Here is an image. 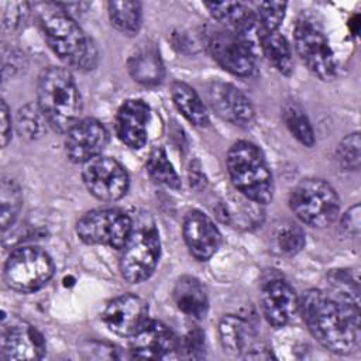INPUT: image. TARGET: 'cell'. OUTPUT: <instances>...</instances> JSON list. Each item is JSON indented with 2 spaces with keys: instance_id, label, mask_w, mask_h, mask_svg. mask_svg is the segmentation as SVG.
<instances>
[{
  "instance_id": "cell-17",
  "label": "cell",
  "mask_w": 361,
  "mask_h": 361,
  "mask_svg": "<svg viewBox=\"0 0 361 361\" xmlns=\"http://www.w3.org/2000/svg\"><path fill=\"white\" fill-rule=\"evenodd\" d=\"M183 238L189 252L199 261H206L216 254L221 243V234L209 216L192 210L183 220Z\"/></svg>"
},
{
  "instance_id": "cell-10",
  "label": "cell",
  "mask_w": 361,
  "mask_h": 361,
  "mask_svg": "<svg viewBox=\"0 0 361 361\" xmlns=\"http://www.w3.org/2000/svg\"><path fill=\"white\" fill-rule=\"evenodd\" d=\"M295 49L307 69L322 80L336 76L337 65L324 34L309 21H299L293 30Z\"/></svg>"
},
{
  "instance_id": "cell-5",
  "label": "cell",
  "mask_w": 361,
  "mask_h": 361,
  "mask_svg": "<svg viewBox=\"0 0 361 361\" xmlns=\"http://www.w3.org/2000/svg\"><path fill=\"white\" fill-rule=\"evenodd\" d=\"M289 204L305 224L323 228L338 217L340 199L330 183L319 178L302 179L290 192Z\"/></svg>"
},
{
  "instance_id": "cell-36",
  "label": "cell",
  "mask_w": 361,
  "mask_h": 361,
  "mask_svg": "<svg viewBox=\"0 0 361 361\" xmlns=\"http://www.w3.org/2000/svg\"><path fill=\"white\" fill-rule=\"evenodd\" d=\"M27 11V4L24 3H6L3 4V27L8 30H14Z\"/></svg>"
},
{
  "instance_id": "cell-30",
  "label": "cell",
  "mask_w": 361,
  "mask_h": 361,
  "mask_svg": "<svg viewBox=\"0 0 361 361\" xmlns=\"http://www.w3.org/2000/svg\"><path fill=\"white\" fill-rule=\"evenodd\" d=\"M283 120L290 134L303 145L314 144V133L305 111L295 103H288L283 107Z\"/></svg>"
},
{
  "instance_id": "cell-18",
  "label": "cell",
  "mask_w": 361,
  "mask_h": 361,
  "mask_svg": "<svg viewBox=\"0 0 361 361\" xmlns=\"http://www.w3.org/2000/svg\"><path fill=\"white\" fill-rule=\"evenodd\" d=\"M261 303L265 319L274 327L288 324L299 307L295 290L282 279H272L264 286Z\"/></svg>"
},
{
  "instance_id": "cell-20",
  "label": "cell",
  "mask_w": 361,
  "mask_h": 361,
  "mask_svg": "<svg viewBox=\"0 0 361 361\" xmlns=\"http://www.w3.org/2000/svg\"><path fill=\"white\" fill-rule=\"evenodd\" d=\"M220 341L224 351L233 355H248L257 348V334L254 327L243 317L227 314L219 324Z\"/></svg>"
},
{
  "instance_id": "cell-31",
  "label": "cell",
  "mask_w": 361,
  "mask_h": 361,
  "mask_svg": "<svg viewBox=\"0 0 361 361\" xmlns=\"http://www.w3.org/2000/svg\"><path fill=\"white\" fill-rule=\"evenodd\" d=\"M285 1H262L257 4L255 13V28L257 34L278 31L286 11Z\"/></svg>"
},
{
  "instance_id": "cell-29",
  "label": "cell",
  "mask_w": 361,
  "mask_h": 361,
  "mask_svg": "<svg viewBox=\"0 0 361 361\" xmlns=\"http://www.w3.org/2000/svg\"><path fill=\"white\" fill-rule=\"evenodd\" d=\"M47 124L48 121L37 103H27L17 113V130L28 140L39 138L45 133Z\"/></svg>"
},
{
  "instance_id": "cell-22",
  "label": "cell",
  "mask_w": 361,
  "mask_h": 361,
  "mask_svg": "<svg viewBox=\"0 0 361 361\" xmlns=\"http://www.w3.org/2000/svg\"><path fill=\"white\" fill-rule=\"evenodd\" d=\"M130 75L141 85L157 86L164 79V65L158 49L152 44H142L128 59Z\"/></svg>"
},
{
  "instance_id": "cell-38",
  "label": "cell",
  "mask_w": 361,
  "mask_h": 361,
  "mask_svg": "<svg viewBox=\"0 0 361 361\" xmlns=\"http://www.w3.org/2000/svg\"><path fill=\"white\" fill-rule=\"evenodd\" d=\"M0 113H1V147H6L11 138V117L8 113V107L4 100L0 103Z\"/></svg>"
},
{
  "instance_id": "cell-16",
  "label": "cell",
  "mask_w": 361,
  "mask_h": 361,
  "mask_svg": "<svg viewBox=\"0 0 361 361\" xmlns=\"http://www.w3.org/2000/svg\"><path fill=\"white\" fill-rule=\"evenodd\" d=\"M102 319L111 333L130 337L148 319V306L141 298L126 293L106 305Z\"/></svg>"
},
{
  "instance_id": "cell-25",
  "label": "cell",
  "mask_w": 361,
  "mask_h": 361,
  "mask_svg": "<svg viewBox=\"0 0 361 361\" xmlns=\"http://www.w3.org/2000/svg\"><path fill=\"white\" fill-rule=\"evenodd\" d=\"M259 45L267 59L282 75H290L293 69L292 51L286 38L279 31H269L258 34Z\"/></svg>"
},
{
  "instance_id": "cell-24",
  "label": "cell",
  "mask_w": 361,
  "mask_h": 361,
  "mask_svg": "<svg viewBox=\"0 0 361 361\" xmlns=\"http://www.w3.org/2000/svg\"><path fill=\"white\" fill-rule=\"evenodd\" d=\"M171 96L176 109L189 123L197 127H204L209 124V113L204 103L195 92V89L188 83L173 82L171 87Z\"/></svg>"
},
{
  "instance_id": "cell-34",
  "label": "cell",
  "mask_w": 361,
  "mask_h": 361,
  "mask_svg": "<svg viewBox=\"0 0 361 361\" xmlns=\"http://www.w3.org/2000/svg\"><path fill=\"white\" fill-rule=\"evenodd\" d=\"M361 142L360 134L353 133L345 135L337 147V157L340 164L348 171H358L361 162Z\"/></svg>"
},
{
  "instance_id": "cell-8",
  "label": "cell",
  "mask_w": 361,
  "mask_h": 361,
  "mask_svg": "<svg viewBox=\"0 0 361 361\" xmlns=\"http://www.w3.org/2000/svg\"><path fill=\"white\" fill-rule=\"evenodd\" d=\"M133 231L128 214L118 209H96L82 216L76 224L78 237L93 245L123 248Z\"/></svg>"
},
{
  "instance_id": "cell-9",
  "label": "cell",
  "mask_w": 361,
  "mask_h": 361,
  "mask_svg": "<svg viewBox=\"0 0 361 361\" xmlns=\"http://www.w3.org/2000/svg\"><path fill=\"white\" fill-rule=\"evenodd\" d=\"M207 49L212 58L233 75L251 76L255 69V56L244 35L223 27L213 28L207 34Z\"/></svg>"
},
{
  "instance_id": "cell-6",
  "label": "cell",
  "mask_w": 361,
  "mask_h": 361,
  "mask_svg": "<svg viewBox=\"0 0 361 361\" xmlns=\"http://www.w3.org/2000/svg\"><path fill=\"white\" fill-rule=\"evenodd\" d=\"M123 248L120 258L123 278L131 283L148 279L161 254V241L155 226L147 221L133 226V231Z\"/></svg>"
},
{
  "instance_id": "cell-26",
  "label": "cell",
  "mask_w": 361,
  "mask_h": 361,
  "mask_svg": "<svg viewBox=\"0 0 361 361\" xmlns=\"http://www.w3.org/2000/svg\"><path fill=\"white\" fill-rule=\"evenodd\" d=\"M111 24L124 34H135L141 25V4L138 1H110Z\"/></svg>"
},
{
  "instance_id": "cell-21",
  "label": "cell",
  "mask_w": 361,
  "mask_h": 361,
  "mask_svg": "<svg viewBox=\"0 0 361 361\" xmlns=\"http://www.w3.org/2000/svg\"><path fill=\"white\" fill-rule=\"evenodd\" d=\"M173 300L178 309L189 317L203 319L209 310L204 285L195 276H180L173 286Z\"/></svg>"
},
{
  "instance_id": "cell-12",
  "label": "cell",
  "mask_w": 361,
  "mask_h": 361,
  "mask_svg": "<svg viewBox=\"0 0 361 361\" xmlns=\"http://www.w3.org/2000/svg\"><path fill=\"white\" fill-rule=\"evenodd\" d=\"M1 357L8 361L39 360L45 354L42 334L21 319H10L1 326Z\"/></svg>"
},
{
  "instance_id": "cell-11",
  "label": "cell",
  "mask_w": 361,
  "mask_h": 361,
  "mask_svg": "<svg viewBox=\"0 0 361 361\" xmlns=\"http://www.w3.org/2000/svg\"><path fill=\"white\" fill-rule=\"evenodd\" d=\"M82 178L87 190L104 202L121 199L130 185L126 169L116 159L103 155L83 164Z\"/></svg>"
},
{
  "instance_id": "cell-37",
  "label": "cell",
  "mask_w": 361,
  "mask_h": 361,
  "mask_svg": "<svg viewBox=\"0 0 361 361\" xmlns=\"http://www.w3.org/2000/svg\"><path fill=\"white\" fill-rule=\"evenodd\" d=\"M340 228L345 237H354L360 231V206H353L341 219Z\"/></svg>"
},
{
  "instance_id": "cell-13",
  "label": "cell",
  "mask_w": 361,
  "mask_h": 361,
  "mask_svg": "<svg viewBox=\"0 0 361 361\" xmlns=\"http://www.w3.org/2000/svg\"><path fill=\"white\" fill-rule=\"evenodd\" d=\"M179 338L158 320L147 319L130 336V351L135 358L159 360L178 357Z\"/></svg>"
},
{
  "instance_id": "cell-23",
  "label": "cell",
  "mask_w": 361,
  "mask_h": 361,
  "mask_svg": "<svg viewBox=\"0 0 361 361\" xmlns=\"http://www.w3.org/2000/svg\"><path fill=\"white\" fill-rule=\"evenodd\" d=\"M212 17L219 21L223 28L244 35L255 28V13L251 7L238 1L204 3Z\"/></svg>"
},
{
  "instance_id": "cell-15",
  "label": "cell",
  "mask_w": 361,
  "mask_h": 361,
  "mask_svg": "<svg viewBox=\"0 0 361 361\" xmlns=\"http://www.w3.org/2000/svg\"><path fill=\"white\" fill-rule=\"evenodd\" d=\"M207 99L223 120L237 126H248L254 120L255 111L250 99L231 83L212 82L207 87Z\"/></svg>"
},
{
  "instance_id": "cell-14",
  "label": "cell",
  "mask_w": 361,
  "mask_h": 361,
  "mask_svg": "<svg viewBox=\"0 0 361 361\" xmlns=\"http://www.w3.org/2000/svg\"><path fill=\"white\" fill-rule=\"evenodd\" d=\"M109 133L94 118L78 120L66 133L65 149L72 162L85 164L99 155L107 145Z\"/></svg>"
},
{
  "instance_id": "cell-3",
  "label": "cell",
  "mask_w": 361,
  "mask_h": 361,
  "mask_svg": "<svg viewBox=\"0 0 361 361\" xmlns=\"http://www.w3.org/2000/svg\"><path fill=\"white\" fill-rule=\"evenodd\" d=\"M37 104L48 126L58 133H68L78 121L82 102L72 73L59 66L45 69L38 79Z\"/></svg>"
},
{
  "instance_id": "cell-35",
  "label": "cell",
  "mask_w": 361,
  "mask_h": 361,
  "mask_svg": "<svg viewBox=\"0 0 361 361\" xmlns=\"http://www.w3.org/2000/svg\"><path fill=\"white\" fill-rule=\"evenodd\" d=\"M204 333L199 329L189 330L178 343V357L186 360H200L204 357Z\"/></svg>"
},
{
  "instance_id": "cell-28",
  "label": "cell",
  "mask_w": 361,
  "mask_h": 361,
  "mask_svg": "<svg viewBox=\"0 0 361 361\" xmlns=\"http://www.w3.org/2000/svg\"><path fill=\"white\" fill-rule=\"evenodd\" d=\"M147 171L149 176L168 188L178 189L180 186V179L173 169V165L166 157V152L161 147H155L147 159Z\"/></svg>"
},
{
  "instance_id": "cell-1",
  "label": "cell",
  "mask_w": 361,
  "mask_h": 361,
  "mask_svg": "<svg viewBox=\"0 0 361 361\" xmlns=\"http://www.w3.org/2000/svg\"><path fill=\"white\" fill-rule=\"evenodd\" d=\"M312 336L336 354H350L360 343V306L337 296L309 289L299 303Z\"/></svg>"
},
{
  "instance_id": "cell-19",
  "label": "cell",
  "mask_w": 361,
  "mask_h": 361,
  "mask_svg": "<svg viewBox=\"0 0 361 361\" xmlns=\"http://www.w3.org/2000/svg\"><path fill=\"white\" fill-rule=\"evenodd\" d=\"M149 107L138 99L126 100L116 116V134L130 148H142L147 142Z\"/></svg>"
},
{
  "instance_id": "cell-27",
  "label": "cell",
  "mask_w": 361,
  "mask_h": 361,
  "mask_svg": "<svg viewBox=\"0 0 361 361\" xmlns=\"http://www.w3.org/2000/svg\"><path fill=\"white\" fill-rule=\"evenodd\" d=\"M23 196L20 186L10 178H3L0 185V224L6 230L10 227L21 209Z\"/></svg>"
},
{
  "instance_id": "cell-32",
  "label": "cell",
  "mask_w": 361,
  "mask_h": 361,
  "mask_svg": "<svg viewBox=\"0 0 361 361\" xmlns=\"http://www.w3.org/2000/svg\"><path fill=\"white\" fill-rule=\"evenodd\" d=\"M274 244L281 254L292 255L300 251L305 245V233L295 223L285 221L274 231Z\"/></svg>"
},
{
  "instance_id": "cell-33",
  "label": "cell",
  "mask_w": 361,
  "mask_h": 361,
  "mask_svg": "<svg viewBox=\"0 0 361 361\" xmlns=\"http://www.w3.org/2000/svg\"><path fill=\"white\" fill-rule=\"evenodd\" d=\"M329 283L331 286V295L351 305L360 306L358 300V282L351 276L348 271L340 269L329 275Z\"/></svg>"
},
{
  "instance_id": "cell-4",
  "label": "cell",
  "mask_w": 361,
  "mask_h": 361,
  "mask_svg": "<svg viewBox=\"0 0 361 361\" xmlns=\"http://www.w3.org/2000/svg\"><path fill=\"white\" fill-rule=\"evenodd\" d=\"M227 169L234 188L247 199L267 204L274 195L272 175L261 149L238 141L228 149Z\"/></svg>"
},
{
  "instance_id": "cell-2",
  "label": "cell",
  "mask_w": 361,
  "mask_h": 361,
  "mask_svg": "<svg viewBox=\"0 0 361 361\" xmlns=\"http://www.w3.org/2000/svg\"><path fill=\"white\" fill-rule=\"evenodd\" d=\"M39 24L49 48L69 66L89 71L96 66L97 48L73 17L58 3L39 4Z\"/></svg>"
},
{
  "instance_id": "cell-7",
  "label": "cell",
  "mask_w": 361,
  "mask_h": 361,
  "mask_svg": "<svg viewBox=\"0 0 361 361\" xmlns=\"http://www.w3.org/2000/svg\"><path fill=\"white\" fill-rule=\"evenodd\" d=\"M54 275L51 257L38 247L14 250L4 265V281L20 293H32L48 283Z\"/></svg>"
}]
</instances>
